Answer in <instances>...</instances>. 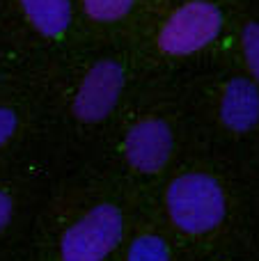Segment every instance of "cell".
I'll list each match as a JSON object with an SVG mask.
<instances>
[{
	"mask_svg": "<svg viewBox=\"0 0 259 261\" xmlns=\"http://www.w3.org/2000/svg\"><path fill=\"white\" fill-rule=\"evenodd\" d=\"M16 126H18L16 113L12 108H0V147L12 140V135L16 133Z\"/></svg>",
	"mask_w": 259,
	"mask_h": 261,
	"instance_id": "obj_11",
	"label": "cell"
},
{
	"mask_svg": "<svg viewBox=\"0 0 259 261\" xmlns=\"http://www.w3.org/2000/svg\"><path fill=\"white\" fill-rule=\"evenodd\" d=\"M122 211L113 204H99L64 231L62 261H103L122 241Z\"/></svg>",
	"mask_w": 259,
	"mask_h": 261,
	"instance_id": "obj_2",
	"label": "cell"
},
{
	"mask_svg": "<svg viewBox=\"0 0 259 261\" xmlns=\"http://www.w3.org/2000/svg\"><path fill=\"white\" fill-rule=\"evenodd\" d=\"M220 119L229 130L246 133L259 122V87L248 78H232L220 99Z\"/></svg>",
	"mask_w": 259,
	"mask_h": 261,
	"instance_id": "obj_6",
	"label": "cell"
},
{
	"mask_svg": "<svg viewBox=\"0 0 259 261\" xmlns=\"http://www.w3.org/2000/svg\"><path fill=\"white\" fill-rule=\"evenodd\" d=\"M165 204L172 222L186 234H206L223 222L227 204L223 188L209 174H184L170 184Z\"/></svg>",
	"mask_w": 259,
	"mask_h": 261,
	"instance_id": "obj_1",
	"label": "cell"
},
{
	"mask_svg": "<svg viewBox=\"0 0 259 261\" xmlns=\"http://www.w3.org/2000/svg\"><path fill=\"white\" fill-rule=\"evenodd\" d=\"M21 7L46 37H60L71 23V0H21Z\"/></svg>",
	"mask_w": 259,
	"mask_h": 261,
	"instance_id": "obj_7",
	"label": "cell"
},
{
	"mask_svg": "<svg viewBox=\"0 0 259 261\" xmlns=\"http://www.w3.org/2000/svg\"><path fill=\"white\" fill-rule=\"evenodd\" d=\"M128 261H170V250L161 236H138L128 248Z\"/></svg>",
	"mask_w": 259,
	"mask_h": 261,
	"instance_id": "obj_8",
	"label": "cell"
},
{
	"mask_svg": "<svg viewBox=\"0 0 259 261\" xmlns=\"http://www.w3.org/2000/svg\"><path fill=\"white\" fill-rule=\"evenodd\" d=\"M12 208H14L12 197L0 190V229H5V227L9 225V220H12Z\"/></svg>",
	"mask_w": 259,
	"mask_h": 261,
	"instance_id": "obj_12",
	"label": "cell"
},
{
	"mask_svg": "<svg viewBox=\"0 0 259 261\" xmlns=\"http://www.w3.org/2000/svg\"><path fill=\"white\" fill-rule=\"evenodd\" d=\"M223 30V14L214 3L191 0L170 14L159 32V46L168 55H191L209 46Z\"/></svg>",
	"mask_w": 259,
	"mask_h": 261,
	"instance_id": "obj_3",
	"label": "cell"
},
{
	"mask_svg": "<svg viewBox=\"0 0 259 261\" xmlns=\"http://www.w3.org/2000/svg\"><path fill=\"white\" fill-rule=\"evenodd\" d=\"M241 46H243V58H246L248 69H250L252 78L259 83V21H252L243 28Z\"/></svg>",
	"mask_w": 259,
	"mask_h": 261,
	"instance_id": "obj_10",
	"label": "cell"
},
{
	"mask_svg": "<svg viewBox=\"0 0 259 261\" xmlns=\"http://www.w3.org/2000/svg\"><path fill=\"white\" fill-rule=\"evenodd\" d=\"M136 0H83L87 16L94 18L101 23H110V21H119L131 12Z\"/></svg>",
	"mask_w": 259,
	"mask_h": 261,
	"instance_id": "obj_9",
	"label": "cell"
},
{
	"mask_svg": "<svg viewBox=\"0 0 259 261\" xmlns=\"http://www.w3.org/2000/svg\"><path fill=\"white\" fill-rule=\"evenodd\" d=\"M124 153L138 172H159L172 153V130L163 119H142L128 128L124 138Z\"/></svg>",
	"mask_w": 259,
	"mask_h": 261,
	"instance_id": "obj_5",
	"label": "cell"
},
{
	"mask_svg": "<svg viewBox=\"0 0 259 261\" xmlns=\"http://www.w3.org/2000/svg\"><path fill=\"white\" fill-rule=\"evenodd\" d=\"M124 90V69L113 60H101L85 73L76 96L73 115L81 122H101L117 106Z\"/></svg>",
	"mask_w": 259,
	"mask_h": 261,
	"instance_id": "obj_4",
	"label": "cell"
}]
</instances>
